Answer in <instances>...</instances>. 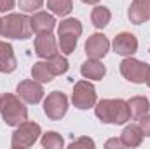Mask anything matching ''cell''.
Masks as SVG:
<instances>
[{"label": "cell", "mask_w": 150, "mask_h": 149, "mask_svg": "<svg viewBox=\"0 0 150 149\" xmlns=\"http://www.w3.org/2000/svg\"><path fill=\"white\" fill-rule=\"evenodd\" d=\"M96 116L103 121V123H113V125H124L126 121L131 119L129 114V105L126 100L120 98H107V100H100L96 104Z\"/></svg>", "instance_id": "6da1fadb"}, {"label": "cell", "mask_w": 150, "mask_h": 149, "mask_svg": "<svg viewBox=\"0 0 150 149\" xmlns=\"http://www.w3.org/2000/svg\"><path fill=\"white\" fill-rule=\"evenodd\" d=\"M0 114L4 117V121L9 126H18L21 123H25L28 119V109L25 107V104L11 93L2 95L0 98Z\"/></svg>", "instance_id": "7a4b0ae2"}, {"label": "cell", "mask_w": 150, "mask_h": 149, "mask_svg": "<svg viewBox=\"0 0 150 149\" xmlns=\"http://www.w3.org/2000/svg\"><path fill=\"white\" fill-rule=\"evenodd\" d=\"M0 35L7 39H28L32 35L30 18L25 14H7L0 23Z\"/></svg>", "instance_id": "3957f363"}, {"label": "cell", "mask_w": 150, "mask_h": 149, "mask_svg": "<svg viewBox=\"0 0 150 149\" xmlns=\"http://www.w3.org/2000/svg\"><path fill=\"white\" fill-rule=\"evenodd\" d=\"M38 135H40V126L37 123H32V121H25L21 125H18V128L14 130L12 133V140H11V146L14 149H25L30 148L37 142Z\"/></svg>", "instance_id": "277c9868"}, {"label": "cell", "mask_w": 150, "mask_h": 149, "mask_svg": "<svg viewBox=\"0 0 150 149\" xmlns=\"http://www.w3.org/2000/svg\"><path fill=\"white\" fill-rule=\"evenodd\" d=\"M74 105L77 109H89L96 104V90L89 81H79L74 88V95H72Z\"/></svg>", "instance_id": "5b68a950"}, {"label": "cell", "mask_w": 150, "mask_h": 149, "mask_svg": "<svg viewBox=\"0 0 150 149\" xmlns=\"http://www.w3.org/2000/svg\"><path fill=\"white\" fill-rule=\"evenodd\" d=\"M68 111V98L61 91H52L44 100V112L51 119H61Z\"/></svg>", "instance_id": "8992f818"}, {"label": "cell", "mask_w": 150, "mask_h": 149, "mask_svg": "<svg viewBox=\"0 0 150 149\" xmlns=\"http://www.w3.org/2000/svg\"><path fill=\"white\" fill-rule=\"evenodd\" d=\"M147 72H149V65L143 63V62H140V60L126 58L120 63V74L124 75L127 81H131V82H136V84L145 82Z\"/></svg>", "instance_id": "52a82bcc"}, {"label": "cell", "mask_w": 150, "mask_h": 149, "mask_svg": "<svg viewBox=\"0 0 150 149\" xmlns=\"http://www.w3.org/2000/svg\"><path fill=\"white\" fill-rule=\"evenodd\" d=\"M18 95L26 104H38L44 98V88L40 86V82L35 81V79L33 81L26 79V81H21L18 84Z\"/></svg>", "instance_id": "ba28073f"}, {"label": "cell", "mask_w": 150, "mask_h": 149, "mask_svg": "<svg viewBox=\"0 0 150 149\" xmlns=\"http://www.w3.org/2000/svg\"><path fill=\"white\" fill-rule=\"evenodd\" d=\"M108 49H110V42L103 34H94L86 40V53L89 58L100 60L108 53Z\"/></svg>", "instance_id": "9c48e42d"}, {"label": "cell", "mask_w": 150, "mask_h": 149, "mask_svg": "<svg viewBox=\"0 0 150 149\" xmlns=\"http://www.w3.org/2000/svg\"><path fill=\"white\" fill-rule=\"evenodd\" d=\"M112 46H113V51L117 54L131 56L138 49V39L134 37L133 34H129V32H122V34H119L117 37L113 39Z\"/></svg>", "instance_id": "30bf717a"}, {"label": "cell", "mask_w": 150, "mask_h": 149, "mask_svg": "<svg viewBox=\"0 0 150 149\" xmlns=\"http://www.w3.org/2000/svg\"><path fill=\"white\" fill-rule=\"evenodd\" d=\"M131 23L142 25L150 19V0H134L127 11Z\"/></svg>", "instance_id": "8fae6325"}, {"label": "cell", "mask_w": 150, "mask_h": 149, "mask_svg": "<svg viewBox=\"0 0 150 149\" xmlns=\"http://www.w3.org/2000/svg\"><path fill=\"white\" fill-rule=\"evenodd\" d=\"M35 53L40 58L47 60L49 56L56 54V39L52 37V34H38L35 37Z\"/></svg>", "instance_id": "7c38bea8"}, {"label": "cell", "mask_w": 150, "mask_h": 149, "mask_svg": "<svg viewBox=\"0 0 150 149\" xmlns=\"http://www.w3.org/2000/svg\"><path fill=\"white\" fill-rule=\"evenodd\" d=\"M30 25H32V32L35 34H51L54 30V16L47 14V12H35L30 18Z\"/></svg>", "instance_id": "4fadbf2b"}, {"label": "cell", "mask_w": 150, "mask_h": 149, "mask_svg": "<svg viewBox=\"0 0 150 149\" xmlns=\"http://www.w3.org/2000/svg\"><path fill=\"white\" fill-rule=\"evenodd\" d=\"M16 56H14V51H12V46L0 40V72L4 74H11L16 70Z\"/></svg>", "instance_id": "5bb4252c"}, {"label": "cell", "mask_w": 150, "mask_h": 149, "mask_svg": "<svg viewBox=\"0 0 150 149\" xmlns=\"http://www.w3.org/2000/svg\"><path fill=\"white\" fill-rule=\"evenodd\" d=\"M80 72H82V75H84L86 79L100 81V79H103V75L107 74V69H105V65H103L100 60H96V58H89V60H86V62L82 63Z\"/></svg>", "instance_id": "9a60e30c"}, {"label": "cell", "mask_w": 150, "mask_h": 149, "mask_svg": "<svg viewBox=\"0 0 150 149\" xmlns=\"http://www.w3.org/2000/svg\"><path fill=\"white\" fill-rule=\"evenodd\" d=\"M120 140L124 144V148H138L143 140V132L138 125H129L124 128L122 135H120Z\"/></svg>", "instance_id": "2e32d148"}, {"label": "cell", "mask_w": 150, "mask_h": 149, "mask_svg": "<svg viewBox=\"0 0 150 149\" xmlns=\"http://www.w3.org/2000/svg\"><path fill=\"white\" fill-rule=\"evenodd\" d=\"M127 105H129V114H131V117H134V119H140V117L145 116L150 109V104L145 97H133V98L127 102Z\"/></svg>", "instance_id": "e0dca14e"}, {"label": "cell", "mask_w": 150, "mask_h": 149, "mask_svg": "<svg viewBox=\"0 0 150 149\" xmlns=\"http://www.w3.org/2000/svg\"><path fill=\"white\" fill-rule=\"evenodd\" d=\"M110 19H112V12L103 5L94 7L93 12H91V21H93V25L96 28H105L110 23Z\"/></svg>", "instance_id": "ac0fdd59"}, {"label": "cell", "mask_w": 150, "mask_h": 149, "mask_svg": "<svg viewBox=\"0 0 150 149\" xmlns=\"http://www.w3.org/2000/svg\"><path fill=\"white\" fill-rule=\"evenodd\" d=\"M45 63H47L49 70L54 75H61L68 70V62H67V58L61 56V54H58V53L52 54V56H49V58L45 60Z\"/></svg>", "instance_id": "d6986e66"}, {"label": "cell", "mask_w": 150, "mask_h": 149, "mask_svg": "<svg viewBox=\"0 0 150 149\" xmlns=\"http://www.w3.org/2000/svg\"><path fill=\"white\" fill-rule=\"evenodd\" d=\"M47 9L56 16H67L72 12L74 4L72 0H47Z\"/></svg>", "instance_id": "ffe728a7"}, {"label": "cell", "mask_w": 150, "mask_h": 149, "mask_svg": "<svg viewBox=\"0 0 150 149\" xmlns=\"http://www.w3.org/2000/svg\"><path fill=\"white\" fill-rule=\"evenodd\" d=\"M32 75H33V79L38 81V82H51L52 77H54V74L49 70V67H47L45 62H37V63H33Z\"/></svg>", "instance_id": "44dd1931"}, {"label": "cell", "mask_w": 150, "mask_h": 149, "mask_svg": "<svg viewBox=\"0 0 150 149\" xmlns=\"http://www.w3.org/2000/svg\"><path fill=\"white\" fill-rule=\"evenodd\" d=\"M58 34H72V35L80 37V35H82V25H80V21L75 19V18H67L65 21L59 23Z\"/></svg>", "instance_id": "7402d4cb"}, {"label": "cell", "mask_w": 150, "mask_h": 149, "mask_svg": "<svg viewBox=\"0 0 150 149\" xmlns=\"http://www.w3.org/2000/svg\"><path fill=\"white\" fill-rule=\"evenodd\" d=\"M42 146L47 149H61L65 146L63 142V137L56 132H47L44 137H42Z\"/></svg>", "instance_id": "603a6c76"}, {"label": "cell", "mask_w": 150, "mask_h": 149, "mask_svg": "<svg viewBox=\"0 0 150 149\" xmlns=\"http://www.w3.org/2000/svg\"><path fill=\"white\" fill-rule=\"evenodd\" d=\"M77 35H72V34H59V49L63 54H70L74 53L75 46H77Z\"/></svg>", "instance_id": "cb8c5ba5"}, {"label": "cell", "mask_w": 150, "mask_h": 149, "mask_svg": "<svg viewBox=\"0 0 150 149\" xmlns=\"http://www.w3.org/2000/svg\"><path fill=\"white\" fill-rule=\"evenodd\" d=\"M18 4H19V9L21 11L33 12V11H38L44 5V0H18Z\"/></svg>", "instance_id": "d4e9b609"}, {"label": "cell", "mask_w": 150, "mask_h": 149, "mask_svg": "<svg viewBox=\"0 0 150 149\" xmlns=\"http://www.w3.org/2000/svg\"><path fill=\"white\" fill-rule=\"evenodd\" d=\"M79 148H94V140H91L89 137H80L79 140H74L72 144H70V149H79Z\"/></svg>", "instance_id": "484cf974"}, {"label": "cell", "mask_w": 150, "mask_h": 149, "mask_svg": "<svg viewBox=\"0 0 150 149\" xmlns=\"http://www.w3.org/2000/svg\"><path fill=\"white\" fill-rule=\"evenodd\" d=\"M140 128H142L143 135L150 137V114H149V112H147L145 116H142V117H140Z\"/></svg>", "instance_id": "4316f807"}, {"label": "cell", "mask_w": 150, "mask_h": 149, "mask_svg": "<svg viewBox=\"0 0 150 149\" xmlns=\"http://www.w3.org/2000/svg\"><path fill=\"white\" fill-rule=\"evenodd\" d=\"M16 0H0V12H9L11 9H14Z\"/></svg>", "instance_id": "83f0119b"}, {"label": "cell", "mask_w": 150, "mask_h": 149, "mask_svg": "<svg viewBox=\"0 0 150 149\" xmlns=\"http://www.w3.org/2000/svg\"><path fill=\"white\" fill-rule=\"evenodd\" d=\"M105 148H124V144H122L120 139H110V140L105 144Z\"/></svg>", "instance_id": "f1b7e54d"}, {"label": "cell", "mask_w": 150, "mask_h": 149, "mask_svg": "<svg viewBox=\"0 0 150 149\" xmlns=\"http://www.w3.org/2000/svg\"><path fill=\"white\" fill-rule=\"evenodd\" d=\"M145 82L149 84V88H150V67H149V72H147V79H145Z\"/></svg>", "instance_id": "f546056e"}, {"label": "cell", "mask_w": 150, "mask_h": 149, "mask_svg": "<svg viewBox=\"0 0 150 149\" xmlns=\"http://www.w3.org/2000/svg\"><path fill=\"white\" fill-rule=\"evenodd\" d=\"M82 2H84V4H98L100 0H82Z\"/></svg>", "instance_id": "4dcf8cb0"}, {"label": "cell", "mask_w": 150, "mask_h": 149, "mask_svg": "<svg viewBox=\"0 0 150 149\" xmlns=\"http://www.w3.org/2000/svg\"><path fill=\"white\" fill-rule=\"evenodd\" d=\"M0 23H2V18H0Z\"/></svg>", "instance_id": "1f68e13d"}, {"label": "cell", "mask_w": 150, "mask_h": 149, "mask_svg": "<svg viewBox=\"0 0 150 149\" xmlns=\"http://www.w3.org/2000/svg\"><path fill=\"white\" fill-rule=\"evenodd\" d=\"M0 98H2V95H0Z\"/></svg>", "instance_id": "d6a6232c"}]
</instances>
